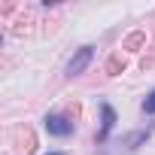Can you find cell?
Here are the masks:
<instances>
[{
  "mask_svg": "<svg viewBox=\"0 0 155 155\" xmlns=\"http://www.w3.org/2000/svg\"><path fill=\"white\" fill-rule=\"evenodd\" d=\"M31 25H34V12L21 6L18 15L12 18V34H15V37H25V34H31Z\"/></svg>",
  "mask_w": 155,
  "mask_h": 155,
  "instance_id": "obj_4",
  "label": "cell"
},
{
  "mask_svg": "<svg viewBox=\"0 0 155 155\" xmlns=\"http://www.w3.org/2000/svg\"><path fill=\"white\" fill-rule=\"evenodd\" d=\"M91 55H94V49L91 46H82L79 52L73 55V61L67 64V76H79L85 67H88V61H91Z\"/></svg>",
  "mask_w": 155,
  "mask_h": 155,
  "instance_id": "obj_2",
  "label": "cell"
},
{
  "mask_svg": "<svg viewBox=\"0 0 155 155\" xmlns=\"http://www.w3.org/2000/svg\"><path fill=\"white\" fill-rule=\"evenodd\" d=\"M125 67H128V58L122 52H113L107 58V76H119V73H125Z\"/></svg>",
  "mask_w": 155,
  "mask_h": 155,
  "instance_id": "obj_5",
  "label": "cell"
},
{
  "mask_svg": "<svg viewBox=\"0 0 155 155\" xmlns=\"http://www.w3.org/2000/svg\"><path fill=\"white\" fill-rule=\"evenodd\" d=\"M52 155H61V152H52Z\"/></svg>",
  "mask_w": 155,
  "mask_h": 155,
  "instance_id": "obj_9",
  "label": "cell"
},
{
  "mask_svg": "<svg viewBox=\"0 0 155 155\" xmlns=\"http://www.w3.org/2000/svg\"><path fill=\"white\" fill-rule=\"evenodd\" d=\"M143 110H146V113H155V91H152V94L146 97V104H143Z\"/></svg>",
  "mask_w": 155,
  "mask_h": 155,
  "instance_id": "obj_8",
  "label": "cell"
},
{
  "mask_svg": "<svg viewBox=\"0 0 155 155\" xmlns=\"http://www.w3.org/2000/svg\"><path fill=\"white\" fill-rule=\"evenodd\" d=\"M46 128H49V134H55V137L73 134V122L64 119V116H46Z\"/></svg>",
  "mask_w": 155,
  "mask_h": 155,
  "instance_id": "obj_3",
  "label": "cell"
},
{
  "mask_svg": "<svg viewBox=\"0 0 155 155\" xmlns=\"http://www.w3.org/2000/svg\"><path fill=\"white\" fill-rule=\"evenodd\" d=\"M12 143H15V152L18 155H34L37 152V134L31 125H18L12 131Z\"/></svg>",
  "mask_w": 155,
  "mask_h": 155,
  "instance_id": "obj_1",
  "label": "cell"
},
{
  "mask_svg": "<svg viewBox=\"0 0 155 155\" xmlns=\"http://www.w3.org/2000/svg\"><path fill=\"white\" fill-rule=\"evenodd\" d=\"M143 40H146V37H143V31H134V34H128V37L122 40V49H128V52H137V49L143 46Z\"/></svg>",
  "mask_w": 155,
  "mask_h": 155,
  "instance_id": "obj_7",
  "label": "cell"
},
{
  "mask_svg": "<svg viewBox=\"0 0 155 155\" xmlns=\"http://www.w3.org/2000/svg\"><path fill=\"white\" fill-rule=\"evenodd\" d=\"M113 125H116V113H113V107H107V104H104V128H101L97 140H107V134L113 131Z\"/></svg>",
  "mask_w": 155,
  "mask_h": 155,
  "instance_id": "obj_6",
  "label": "cell"
}]
</instances>
